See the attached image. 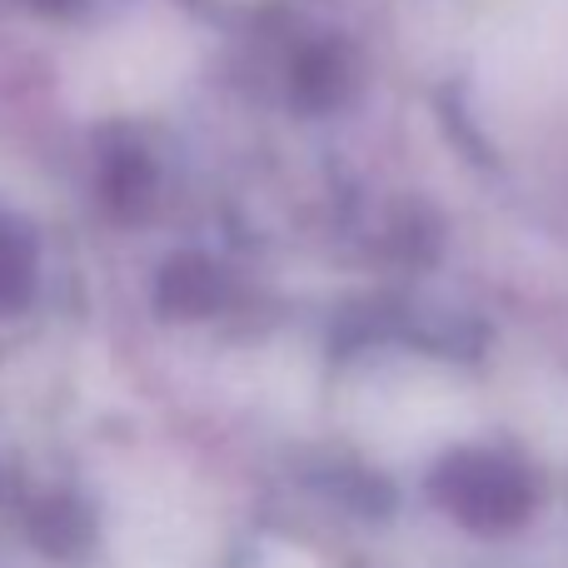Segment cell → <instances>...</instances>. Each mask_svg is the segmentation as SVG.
<instances>
[{
  "label": "cell",
  "instance_id": "cell-1",
  "mask_svg": "<svg viewBox=\"0 0 568 568\" xmlns=\"http://www.w3.org/2000/svg\"><path fill=\"white\" fill-rule=\"evenodd\" d=\"M30 280V260H26V245L0 225V304H10Z\"/></svg>",
  "mask_w": 568,
  "mask_h": 568
}]
</instances>
